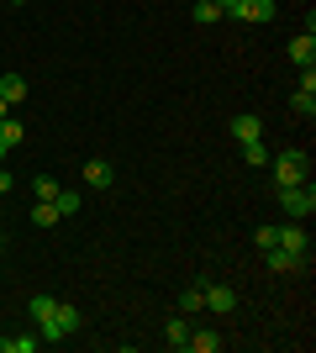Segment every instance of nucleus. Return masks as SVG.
<instances>
[{"mask_svg":"<svg viewBox=\"0 0 316 353\" xmlns=\"http://www.w3.org/2000/svg\"><path fill=\"white\" fill-rule=\"evenodd\" d=\"M190 16H196V27H216V21H222V0H196Z\"/></svg>","mask_w":316,"mask_h":353,"instance_id":"obj_15","label":"nucleus"},{"mask_svg":"<svg viewBox=\"0 0 316 353\" xmlns=\"http://www.w3.org/2000/svg\"><path fill=\"white\" fill-rule=\"evenodd\" d=\"M269 169H274V185L285 190V185H306V174H311V159H306L301 148H285V153H269Z\"/></svg>","mask_w":316,"mask_h":353,"instance_id":"obj_1","label":"nucleus"},{"mask_svg":"<svg viewBox=\"0 0 316 353\" xmlns=\"http://www.w3.org/2000/svg\"><path fill=\"white\" fill-rule=\"evenodd\" d=\"M290 63H295V69H316V32H301V37L290 43Z\"/></svg>","mask_w":316,"mask_h":353,"instance_id":"obj_8","label":"nucleus"},{"mask_svg":"<svg viewBox=\"0 0 316 353\" xmlns=\"http://www.w3.org/2000/svg\"><path fill=\"white\" fill-rule=\"evenodd\" d=\"M290 111H295V117H306V121L316 117V69H301V90L290 95Z\"/></svg>","mask_w":316,"mask_h":353,"instance_id":"obj_4","label":"nucleus"},{"mask_svg":"<svg viewBox=\"0 0 316 353\" xmlns=\"http://www.w3.org/2000/svg\"><path fill=\"white\" fill-rule=\"evenodd\" d=\"M16 190V179H11V169H0V195H11Z\"/></svg>","mask_w":316,"mask_h":353,"instance_id":"obj_24","label":"nucleus"},{"mask_svg":"<svg viewBox=\"0 0 316 353\" xmlns=\"http://www.w3.org/2000/svg\"><path fill=\"white\" fill-rule=\"evenodd\" d=\"M0 253H6V232H0Z\"/></svg>","mask_w":316,"mask_h":353,"instance_id":"obj_26","label":"nucleus"},{"mask_svg":"<svg viewBox=\"0 0 316 353\" xmlns=\"http://www.w3.org/2000/svg\"><path fill=\"white\" fill-rule=\"evenodd\" d=\"M242 163H253V169H269V148H264V137H258V143H242Z\"/></svg>","mask_w":316,"mask_h":353,"instance_id":"obj_19","label":"nucleus"},{"mask_svg":"<svg viewBox=\"0 0 316 353\" xmlns=\"http://www.w3.org/2000/svg\"><path fill=\"white\" fill-rule=\"evenodd\" d=\"M264 264H269L274 274H295V269H306V259H301V253H285V248H269V253H264Z\"/></svg>","mask_w":316,"mask_h":353,"instance_id":"obj_10","label":"nucleus"},{"mask_svg":"<svg viewBox=\"0 0 316 353\" xmlns=\"http://www.w3.org/2000/svg\"><path fill=\"white\" fill-rule=\"evenodd\" d=\"M6 117H11V105H6V101H0V121H6Z\"/></svg>","mask_w":316,"mask_h":353,"instance_id":"obj_25","label":"nucleus"},{"mask_svg":"<svg viewBox=\"0 0 316 353\" xmlns=\"http://www.w3.org/2000/svg\"><path fill=\"white\" fill-rule=\"evenodd\" d=\"M21 137H27V127H21L16 117L0 121V159H11V148H21Z\"/></svg>","mask_w":316,"mask_h":353,"instance_id":"obj_11","label":"nucleus"},{"mask_svg":"<svg viewBox=\"0 0 316 353\" xmlns=\"http://www.w3.org/2000/svg\"><path fill=\"white\" fill-rule=\"evenodd\" d=\"M0 211H6V206H0Z\"/></svg>","mask_w":316,"mask_h":353,"instance_id":"obj_28","label":"nucleus"},{"mask_svg":"<svg viewBox=\"0 0 316 353\" xmlns=\"http://www.w3.org/2000/svg\"><path fill=\"white\" fill-rule=\"evenodd\" d=\"M200 295H206V306L216 311V316H227V311L238 306V290H232V285H200Z\"/></svg>","mask_w":316,"mask_h":353,"instance_id":"obj_6","label":"nucleus"},{"mask_svg":"<svg viewBox=\"0 0 316 353\" xmlns=\"http://www.w3.org/2000/svg\"><path fill=\"white\" fill-rule=\"evenodd\" d=\"M0 101L21 105V101H27V79H21V74H0Z\"/></svg>","mask_w":316,"mask_h":353,"instance_id":"obj_13","label":"nucleus"},{"mask_svg":"<svg viewBox=\"0 0 316 353\" xmlns=\"http://www.w3.org/2000/svg\"><path fill=\"white\" fill-rule=\"evenodd\" d=\"M280 206H285L295 221H311V211H316V190H311V179H306V185H285V190H280Z\"/></svg>","mask_w":316,"mask_h":353,"instance_id":"obj_3","label":"nucleus"},{"mask_svg":"<svg viewBox=\"0 0 316 353\" xmlns=\"http://www.w3.org/2000/svg\"><path fill=\"white\" fill-rule=\"evenodd\" d=\"M53 206H59V216H74V211H79V190H59Z\"/></svg>","mask_w":316,"mask_h":353,"instance_id":"obj_22","label":"nucleus"},{"mask_svg":"<svg viewBox=\"0 0 316 353\" xmlns=\"http://www.w3.org/2000/svg\"><path fill=\"white\" fill-rule=\"evenodd\" d=\"M11 6H27V0H11Z\"/></svg>","mask_w":316,"mask_h":353,"instance_id":"obj_27","label":"nucleus"},{"mask_svg":"<svg viewBox=\"0 0 316 353\" xmlns=\"http://www.w3.org/2000/svg\"><path fill=\"white\" fill-rule=\"evenodd\" d=\"M79 174H85V185H90V190H111V179H116V169H111L105 159H90L85 169H79Z\"/></svg>","mask_w":316,"mask_h":353,"instance_id":"obj_9","label":"nucleus"},{"mask_svg":"<svg viewBox=\"0 0 316 353\" xmlns=\"http://www.w3.org/2000/svg\"><path fill=\"white\" fill-rule=\"evenodd\" d=\"M59 206H53V201H37V206H32V227H59Z\"/></svg>","mask_w":316,"mask_h":353,"instance_id":"obj_18","label":"nucleus"},{"mask_svg":"<svg viewBox=\"0 0 316 353\" xmlns=\"http://www.w3.org/2000/svg\"><path fill=\"white\" fill-rule=\"evenodd\" d=\"M164 343H169V348H185V343H190V322H185V311H174V316L164 322Z\"/></svg>","mask_w":316,"mask_h":353,"instance_id":"obj_12","label":"nucleus"},{"mask_svg":"<svg viewBox=\"0 0 316 353\" xmlns=\"http://www.w3.org/2000/svg\"><path fill=\"white\" fill-rule=\"evenodd\" d=\"M274 11H280V6H274V0H222V16H232V21H274Z\"/></svg>","mask_w":316,"mask_h":353,"instance_id":"obj_2","label":"nucleus"},{"mask_svg":"<svg viewBox=\"0 0 316 353\" xmlns=\"http://www.w3.org/2000/svg\"><path fill=\"white\" fill-rule=\"evenodd\" d=\"M59 322H63V338H74V332H85V311L59 301Z\"/></svg>","mask_w":316,"mask_h":353,"instance_id":"obj_16","label":"nucleus"},{"mask_svg":"<svg viewBox=\"0 0 316 353\" xmlns=\"http://www.w3.org/2000/svg\"><path fill=\"white\" fill-rule=\"evenodd\" d=\"M43 338L37 332H11V338H0V353H37Z\"/></svg>","mask_w":316,"mask_h":353,"instance_id":"obj_14","label":"nucleus"},{"mask_svg":"<svg viewBox=\"0 0 316 353\" xmlns=\"http://www.w3.org/2000/svg\"><path fill=\"white\" fill-rule=\"evenodd\" d=\"M185 348H196V353H216V348H222V338H216L211 327H200V332L190 327V343H185Z\"/></svg>","mask_w":316,"mask_h":353,"instance_id":"obj_17","label":"nucleus"},{"mask_svg":"<svg viewBox=\"0 0 316 353\" xmlns=\"http://www.w3.org/2000/svg\"><path fill=\"white\" fill-rule=\"evenodd\" d=\"M227 132L238 137V143H258V137H264V117L242 111V117H232V127H227Z\"/></svg>","mask_w":316,"mask_h":353,"instance_id":"obj_7","label":"nucleus"},{"mask_svg":"<svg viewBox=\"0 0 316 353\" xmlns=\"http://www.w3.org/2000/svg\"><path fill=\"white\" fill-rule=\"evenodd\" d=\"M253 243H258V248H264V253H269L274 243H280V227H258V232H253Z\"/></svg>","mask_w":316,"mask_h":353,"instance_id":"obj_23","label":"nucleus"},{"mask_svg":"<svg viewBox=\"0 0 316 353\" xmlns=\"http://www.w3.org/2000/svg\"><path fill=\"white\" fill-rule=\"evenodd\" d=\"M59 190H63V185L53 174H37V179H32V195H37V201H59Z\"/></svg>","mask_w":316,"mask_h":353,"instance_id":"obj_20","label":"nucleus"},{"mask_svg":"<svg viewBox=\"0 0 316 353\" xmlns=\"http://www.w3.org/2000/svg\"><path fill=\"white\" fill-rule=\"evenodd\" d=\"M200 306H206V295H200V285H190V290L180 295V311L190 316V311H200Z\"/></svg>","mask_w":316,"mask_h":353,"instance_id":"obj_21","label":"nucleus"},{"mask_svg":"<svg viewBox=\"0 0 316 353\" xmlns=\"http://www.w3.org/2000/svg\"><path fill=\"white\" fill-rule=\"evenodd\" d=\"M274 248H285V253H301V259H311V232H306L301 221L290 216L285 227H280V243H274Z\"/></svg>","mask_w":316,"mask_h":353,"instance_id":"obj_5","label":"nucleus"}]
</instances>
